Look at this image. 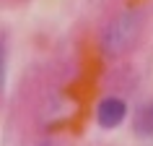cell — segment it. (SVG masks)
I'll return each mask as SVG.
<instances>
[{"label": "cell", "mask_w": 153, "mask_h": 146, "mask_svg": "<svg viewBox=\"0 0 153 146\" xmlns=\"http://www.w3.org/2000/svg\"><path fill=\"white\" fill-rule=\"evenodd\" d=\"M140 37V13L135 11H125L106 26L104 37H101V50L104 55L117 57L122 52H127Z\"/></svg>", "instance_id": "obj_1"}, {"label": "cell", "mask_w": 153, "mask_h": 146, "mask_svg": "<svg viewBox=\"0 0 153 146\" xmlns=\"http://www.w3.org/2000/svg\"><path fill=\"white\" fill-rule=\"evenodd\" d=\"M125 115H127V105L117 97H106L99 102L96 107V120L101 128H117L122 120H125Z\"/></svg>", "instance_id": "obj_2"}, {"label": "cell", "mask_w": 153, "mask_h": 146, "mask_svg": "<svg viewBox=\"0 0 153 146\" xmlns=\"http://www.w3.org/2000/svg\"><path fill=\"white\" fill-rule=\"evenodd\" d=\"M0 76H3V44H0Z\"/></svg>", "instance_id": "obj_4"}, {"label": "cell", "mask_w": 153, "mask_h": 146, "mask_svg": "<svg viewBox=\"0 0 153 146\" xmlns=\"http://www.w3.org/2000/svg\"><path fill=\"white\" fill-rule=\"evenodd\" d=\"M135 133L143 138H153V102L137 107L135 112Z\"/></svg>", "instance_id": "obj_3"}]
</instances>
